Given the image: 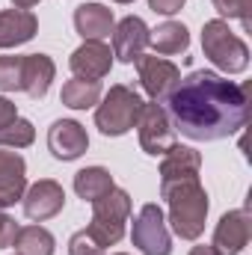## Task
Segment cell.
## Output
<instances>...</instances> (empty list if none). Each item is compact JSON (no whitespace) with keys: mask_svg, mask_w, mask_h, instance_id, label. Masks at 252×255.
Returning a JSON list of instances; mask_svg holds the SVG:
<instances>
[{"mask_svg":"<svg viewBox=\"0 0 252 255\" xmlns=\"http://www.w3.org/2000/svg\"><path fill=\"white\" fill-rule=\"evenodd\" d=\"M136 130H139V145H142V151L151 154V157H163V154L175 145V128H172L169 116H166V107L157 104V101L142 104Z\"/></svg>","mask_w":252,"mask_h":255,"instance_id":"cell-7","label":"cell"},{"mask_svg":"<svg viewBox=\"0 0 252 255\" xmlns=\"http://www.w3.org/2000/svg\"><path fill=\"white\" fill-rule=\"evenodd\" d=\"M27 190V163L24 157L12 148V151H3L0 148V196L15 205L21 202V196Z\"/></svg>","mask_w":252,"mask_h":255,"instance_id":"cell-17","label":"cell"},{"mask_svg":"<svg viewBox=\"0 0 252 255\" xmlns=\"http://www.w3.org/2000/svg\"><path fill=\"white\" fill-rule=\"evenodd\" d=\"M36 3H42V0H12V6H15V9H33Z\"/></svg>","mask_w":252,"mask_h":255,"instance_id":"cell-31","label":"cell"},{"mask_svg":"<svg viewBox=\"0 0 252 255\" xmlns=\"http://www.w3.org/2000/svg\"><path fill=\"white\" fill-rule=\"evenodd\" d=\"M48 148L57 160H77L89 148L86 128L74 119H57L48 130Z\"/></svg>","mask_w":252,"mask_h":255,"instance_id":"cell-13","label":"cell"},{"mask_svg":"<svg viewBox=\"0 0 252 255\" xmlns=\"http://www.w3.org/2000/svg\"><path fill=\"white\" fill-rule=\"evenodd\" d=\"M21 202H24V214L30 220L45 223V220H51V217H57L63 211L65 190H63V184L54 181V178H39L36 184H30L24 190Z\"/></svg>","mask_w":252,"mask_h":255,"instance_id":"cell-9","label":"cell"},{"mask_svg":"<svg viewBox=\"0 0 252 255\" xmlns=\"http://www.w3.org/2000/svg\"><path fill=\"white\" fill-rule=\"evenodd\" d=\"M148 45H151L160 57L184 54L190 48V33H187V27L178 24V21H163L157 30L148 33Z\"/></svg>","mask_w":252,"mask_h":255,"instance_id":"cell-19","label":"cell"},{"mask_svg":"<svg viewBox=\"0 0 252 255\" xmlns=\"http://www.w3.org/2000/svg\"><path fill=\"white\" fill-rule=\"evenodd\" d=\"M15 255H54L57 253V241L45 226H24L18 229L15 241Z\"/></svg>","mask_w":252,"mask_h":255,"instance_id":"cell-21","label":"cell"},{"mask_svg":"<svg viewBox=\"0 0 252 255\" xmlns=\"http://www.w3.org/2000/svg\"><path fill=\"white\" fill-rule=\"evenodd\" d=\"M160 196L169 205V226L181 241H199L208 220V193L199 184V178H184L175 184L160 187Z\"/></svg>","mask_w":252,"mask_h":255,"instance_id":"cell-2","label":"cell"},{"mask_svg":"<svg viewBox=\"0 0 252 255\" xmlns=\"http://www.w3.org/2000/svg\"><path fill=\"white\" fill-rule=\"evenodd\" d=\"M36 139V128L30 119H15L12 125L0 128V148H27Z\"/></svg>","mask_w":252,"mask_h":255,"instance_id":"cell-23","label":"cell"},{"mask_svg":"<svg viewBox=\"0 0 252 255\" xmlns=\"http://www.w3.org/2000/svg\"><path fill=\"white\" fill-rule=\"evenodd\" d=\"M107 250L98 244V238L89 229H80L77 235H71L68 241V255H104Z\"/></svg>","mask_w":252,"mask_h":255,"instance_id":"cell-26","label":"cell"},{"mask_svg":"<svg viewBox=\"0 0 252 255\" xmlns=\"http://www.w3.org/2000/svg\"><path fill=\"white\" fill-rule=\"evenodd\" d=\"M15 119H18V107H15L9 98H0V128L12 125Z\"/></svg>","mask_w":252,"mask_h":255,"instance_id":"cell-29","label":"cell"},{"mask_svg":"<svg viewBox=\"0 0 252 255\" xmlns=\"http://www.w3.org/2000/svg\"><path fill=\"white\" fill-rule=\"evenodd\" d=\"M116 27L113 9L104 3H83L74 9V30L83 42H104Z\"/></svg>","mask_w":252,"mask_h":255,"instance_id":"cell-14","label":"cell"},{"mask_svg":"<svg viewBox=\"0 0 252 255\" xmlns=\"http://www.w3.org/2000/svg\"><path fill=\"white\" fill-rule=\"evenodd\" d=\"M148 27H145V21L142 18H136V15H127L122 18L116 27H113V57L119 60V63H136L139 57H142V51L148 48Z\"/></svg>","mask_w":252,"mask_h":255,"instance_id":"cell-11","label":"cell"},{"mask_svg":"<svg viewBox=\"0 0 252 255\" xmlns=\"http://www.w3.org/2000/svg\"><path fill=\"white\" fill-rule=\"evenodd\" d=\"M113 175L104 169V166H86L74 175V193L83 199V202H95L101 199L107 190H113Z\"/></svg>","mask_w":252,"mask_h":255,"instance_id":"cell-22","label":"cell"},{"mask_svg":"<svg viewBox=\"0 0 252 255\" xmlns=\"http://www.w3.org/2000/svg\"><path fill=\"white\" fill-rule=\"evenodd\" d=\"M127 217H130V196L122 187H113V190L104 193L101 199L92 202V220H89L86 229L107 250V247H116L125 238Z\"/></svg>","mask_w":252,"mask_h":255,"instance_id":"cell-5","label":"cell"},{"mask_svg":"<svg viewBox=\"0 0 252 255\" xmlns=\"http://www.w3.org/2000/svg\"><path fill=\"white\" fill-rule=\"evenodd\" d=\"M68 68H71L74 77L101 80V77H107L110 68H113V51H110V45H104V42H83L77 51H71Z\"/></svg>","mask_w":252,"mask_h":255,"instance_id":"cell-12","label":"cell"},{"mask_svg":"<svg viewBox=\"0 0 252 255\" xmlns=\"http://www.w3.org/2000/svg\"><path fill=\"white\" fill-rule=\"evenodd\" d=\"M54 77H57V65L48 54H27L24 57V86H21V92H27L30 98H45Z\"/></svg>","mask_w":252,"mask_h":255,"instance_id":"cell-18","label":"cell"},{"mask_svg":"<svg viewBox=\"0 0 252 255\" xmlns=\"http://www.w3.org/2000/svg\"><path fill=\"white\" fill-rule=\"evenodd\" d=\"M130 241L142 255H172V235L166 229L160 205L148 202L139 208L133 229H130Z\"/></svg>","mask_w":252,"mask_h":255,"instance_id":"cell-6","label":"cell"},{"mask_svg":"<svg viewBox=\"0 0 252 255\" xmlns=\"http://www.w3.org/2000/svg\"><path fill=\"white\" fill-rule=\"evenodd\" d=\"M190 255H220V253H217L211 244H199V247H193V250H190Z\"/></svg>","mask_w":252,"mask_h":255,"instance_id":"cell-30","label":"cell"},{"mask_svg":"<svg viewBox=\"0 0 252 255\" xmlns=\"http://www.w3.org/2000/svg\"><path fill=\"white\" fill-rule=\"evenodd\" d=\"M18 223L9 217V214H3L0 211V250H6V247H12V241H15V235H18Z\"/></svg>","mask_w":252,"mask_h":255,"instance_id":"cell-27","label":"cell"},{"mask_svg":"<svg viewBox=\"0 0 252 255\" xmlns=\"http://www.w3.org/2000/svg\"><path fill=\"white\" fill-rule=\"evenodd\" d=\"M199 169H202V154L196 148L175 142L160 160V187L184 181V178H199Z\"/></svg>","mask_w":252,"mask_h":255,"instance_id":"cell-15","label":"cell"},{"mask_svg":"<svg viewBox=\"0 0 252 255\" xmlns=\"http://www.w3.org/2000/svg\"><path fill=\"white\" fill-rule=\"evenodd\" d=\"M184 3H187V0H148V6H151L157 15H175V12L184 9Z\"/></svg>","mask_w":252,"mask_h":255,"instance_id":"cell-28","label":"cell"},{"mask_svg":"<svg viewBox=\"0 0 252 255\" xmlns=\"http://www.w3.org/2000/svg\"><path fill=\"white\" fill-rule=\"evenodd\" d=\"M113 255H127V253H113Z\"/></svg>","mask_w":252,"mask_h":255,"instance_id":"cell-34","label":"cell"},{"mask_svg":"<svg viewBox=\"0 0 252 255\" xmlns=\"http://www.w3.org/2000/svg\"><path fill=\"white\" fill-rule=\"evenodd\" d=\"M214 9H217L223 18H238V21L244 24V30L252 27V18H250L252 0H214Z\"/></svg>","mask_w":252,"mask_h":255,"instance_id":"cell-25","label":"cell"},{"mask_svg":"<svg viewBox=\"0 0 252 255\" xmlns=\"http://www.w3.org/2000/svg\"><path fill=\"white\" fill-rule=\"evenodd\" d=\"M104 89H101V80H83V77H71L63 83V92H60V101H63L68 110H89L101 101Z\"/></svg>","mask_w":252,"mask_h":255,"instance_id":"cell-20","label":"cell"},{"mask_svg":"<svg viewBox=\"0 0 252 255\" xmlns=\"http://www.w3.org/2000/svg\"><path fill=\"white\" fill-rule=\"evenodd\" d=\"M166 116L187 139H226L250 122V86L226 80L217 71H190L169 92Z\"/></svg>","mask_w":252,"mask_h":255,"instance_id":"cell-1","label":"cell"},{"mask_svg":"<svg viewBox=\"0 0 252 255\" xmlns=\"http://www.w3.org/2000/svg\"><path fill=\"white\" fill-rule=\"evenodd\" d=\"M39 30V18L30 9H3L0 12V51L30 42Z\"/></svg>","mask_w":252,"mask_h":255,"instance_id":"cell-16","label":"cell"},{"mask_svg":"<svg viewBox=\"0 0 252 255\" xmlns=\"http://www.w3.org/2000/svg\"><path fill=\"white\" fill-rule=\"evenodd\" d=\"M6 208H9V202H6V199L0 196V211H6Z\"/></svg>","mask_w":252,"mask_h":255,"instance_id":"cell-32","label":"cell"},{"mask_svg":"<svg viewBox=\"0 0 252 255\" xmlns=\"http://www.w3.org/2000/svg\"><path fill=\"white\" fill-rule=\"evenodd\" d=\"M24 57H0V92H21Z\"/></svg>","mask_w":252,"mask_h":255,"instance_id":"cell-24","label":"cell"},{"mask_svg":"<svg viewBox=\"0 0 252 255\" xmlns=\"http://www.w3.org/2000/svg\"><path fill=\"white\" fill-rule=\"evenodd\" d=\"M202 51L211 63L226 74H241L250 65V48L241 36L232 33V27L223 18L205 21L202 27Z\"/></svg>","mask_w":252,"mask_h":255,"instance_id":"cell-4","label":"cell"},{"mask_svg":"<svg viewBox=\"0 0 252 255\" xmlns=\"http://www.w3.org/2000/svg\"><path fill=\"white\" fill-rule=\"evenodd\" d=\"M252 235V220L247 208H238V211H229L220 217L217 229H214V250L220 255H241L244 247L250 244Z\"/></svg>","mask_w":252,"mask_h":255,"instance_id":"cell-10","label":"cell"},{"mask_svg":"<svg viewBox=\"0 0 252 255\" xmlns=\"http://www.w3.org/2000/svg\"><path fill=\"white\" fill-rule=\"evenodd\" d=\"M136 74H139V86L145 89V95L157 104H163L181 80V68L175 63L163 57H145V54L136 60Z\"/></svg>","mask_w":252,"mask_h":255,"instance_id":"cell-8","label":"cell"},{"mask_svg":"<svg viewBox=\"0 0 252 255\" xmlns=\"http://www.w3.org/2000/svg\"><path fill=\"white\" fill-rule=\"evenodd\" d=\"M142 98L136 89H130L125 83L110 86V92L95 104V128L104 136H122L130 128H136L139 113H142Z\"/></svg>","mask_w":252,"mask_h":255,"instance_id":"cell-3","label":"cell"},{"mask_svg":"<svg viewBox=\"0 0 252 255\" xmlns=\"http://www.w3.org/2000/svg\"><path fill=\"white\" fill-rule=\"evenodd\" d=\"M116 3H133V0H116Z\"/></svg>","mask_w":252,"mask_h":255,"instance_id":"cell-33","label":"cell"}]
</instances>
